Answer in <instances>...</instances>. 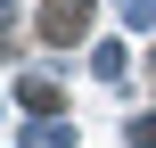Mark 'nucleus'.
<instances>
[{
	"label": "nucleus",
	"instance_id": "f257e3e1",
	"mask_svg": "<svg viewBox=\"0 0 156 148\" xmlns=\"http://www.w3.org/2000/svg\"><path fill=\"white\" fill-rule=\"evenodd\" d=\"M90 33V0H49L41 8V41L49 49H66V41H82Z\"/></svg>",
	"mask_w": 156,
	"mask_h": 148
},
{
	"label": "nucleus",
	"instance_id": "20e7f679",
	"mask_svg": "<svg viewBox=\"0 0 156 148\" xmlns=\"http://www.w3.org/2000/svg\"><path fill=\"white\" fill-rule=\"evenodd\" d=\"M132 148H156V115H140V124H132Z\"/></svg>",
	"mask_w": 156,
	"mask_h": 148
},
{
	"label": "nucleus",
	"instance_id": "f03ea898",
	"mask_svg": "<svg viewBox=\"0 0 156 148\" xmlns=\"http://www.w3.org/2000/svg\"><path fill=\"white\" fill-rule=\"evenodd\" d=\"M16 99H25V107H33V115H49V107H66V99H58V82H49V74H25V82H16Z\"/></svg>",
	"mask_w": 156,
	"mask_h": 148
},
{
	"label": "nucleus",
	"instance_id": "7ed1b4c3",
	"mask_svg": "<svg viewBox=\"0 0 156 148\" xmlns=\"http://www.w3.org/2000/svg\"><path fill=\"white\" fill-rule=\"evenodd\" d=\"M99 74H107V82H123V74H132V49H123V41H107V49H99Z\"/></svg>",
	"mask_w": 156,
	"mask_h": 148
},
{
	"label": "nucleus",
	"instance_id": "39448f33",
	"mask_svg": "<svg viewBox=\"0 0 156 148\" xmlns=\"http://www.w3.org/2000/svg\"><path fill=\"white\" fill-rule=\"evenodd\" d=\"M123 16H132V25H148V16H156V0H123Z\"/></svg>",
	"mask_w": 156,
	"mask_h": 148
}]
</instances>
